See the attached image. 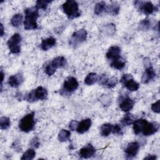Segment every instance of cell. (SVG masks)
I'll use <instances>...</instances> for the list:
<instances>
[{"mask_svg":"<svg viewBox=\"0 0 160 160\" xmlns=\"http://www.w3.org/2000/svg\"><path fill=\"white\" fill-rule=\"evenodd\" d=\"M25 17L24 20V27L26 30L35 29L38 28L37 19L39 17V10L34 6L27 8L24 10Z\"/></svg>","mask_w":160,"mask_h":160,"instance_id":"1","label":"cell"},{"mask_svg":"<svg viewBox=\"0 0 160 160\" xmlns=\"http://www.w3.org/2000/svg\"><path fill=\"white\" fill-rule=\"evenodd\" d=\"M64 12L66 14L68 18L70 19L76 18L81 16L79 11L78 4L76 1L73 0L66 1L62 6Z\"/></svg>","mask_w":160,"mask_h":160,"instance_id":"2","label":"cell"},{"mask_svg":"<svg viewBox=\"0 0 160 160\" xmlns=\"http://www.w3.org/2000/svg\"><path fill=\"white\" fill-rule=\"evenodd\" d=\"M35 126L34 112H31L25 115L19 122V128L21 131L29 132L32 131Z\"/></svg>","mask_w":160,"mask_h":160,"instance_id":"3","label":"cell"},{"mask_svg":"<svg viewBox=\"0 0 160 160\" xmlns=\"http://www.w3.org/2000/svg\"><path fill=\"white\" fill-rule=\"evenodd\" d=\"M22 38L18 33L14 34L8 41L7 44L10 52L12 54H18L21 51V42Z\"/></svg>","mask_w":160,"mask_h":160,"instance_id":"4","label":"cell"},{"mask_svg":"<svg viewBox=\"0 0 160 160\" xmlns=\"http://www.w3.org/2000/svg\"><path fill=\"white\" fill-rule=\"evenodd\" d=\"M79 84L77 79L74 77H69L64 81L61 94H65L66 95L69 94L76 90Z\"/></svg>","mask_w":160,"mask_h":160,"instance_id":"5","label":"cell"},{"mask_svg":"<svg viewBox=\"0 0 160 160\" xmlns=\"http://www.w3.org/2000/svg\"><path fill=\"white\" fill-rule=\"evenodd\" d=\"M87 31L84 29H81L74 32L71 36L69 41V44L73 46L76 47L79 44L85 41L87 38Z\"/></svg>","mask_w":160,"mask_h":160,"instance_id":"6","label":"cell"},{"mask_svg":"<svg viewBox=\"0 0 160 160\" xmlns=\"http://www.w3.org/2000/svg\"><path fill=\"white\" fill-rule=\"evenodd\" d=\"M121 82L127 89L131 91H137L139 88V84L134 80L131 74H124L121 79Z\"/></svg>","mask_w":160,"mask_h":160,"instance_id":"7","label":"cell"},{"mask_svg":"<svg viewBox=\"0 0 160 160\" xmlns=\"http://www.w3.org/2000/svg\"><path fill=\"white\" fill-rule=\"evenodd\" d=\"M134 5L137 9L145 15H149L155 11L154 4L150 1H135Z\"/></svg>","mask_w":160,"mask_h":160,"instance_id":"8","label":"cell"},{"mask_svg":"<svg viewBox=\"0 0 160 160\" xmlns=\"http://www.w3.org/2000/svg\"><path fill=\"white\" fill-rule=\"evenodd\" d=\"M159 128V124L155 122H147L144 125L142 130V133L144 136H151L155 132H156Z\"/></svg>","mask_w":160,"mask_h":160,"instance_id":"9","label":"cell"},{"mask_svg":"<svg viewBox=\"0 0 160 160\" xmlns=\"http://www.w3.org/2000/svg\"><path fill=\"white\" fill-rule=\"evenodd\" d=\"M139 144L137 142H132L127 146L125 149V153L128 158H132L136 156L139 151Z\"/></svg>","mask_w":160,"mask_h":160,"instance_id":"10","label":"cell"},{"mask_svg":"<svg viewBox=\"0 0 160 160\" xmlns=\"http://www.w3.org/2000/svg\"><path fill=\"white\" fill-rule=\"evenodd\" d=\"M96 152V149L91 144H88L82 148L79 152V156L82 158L87 159L92 157Z\"/></svg>","mask_w":160,"mask_h":160,"instance_id":"11","label":"cell"},{"mask_svg":"<svg viewBox=\"0 0 160 160\" xmlns=\"http://www.w3.org/2000/svg\"><path fill=\"white\" fill-rule=\"evenodd\" d=\"M121 52V49L120 47L118 46H113L108 49L106 54V56L108 59L112 61L120 57Z\"/></svg>","mask_w":160,"mask_h":160,"instance_id":"12","label":"cell"},{"mask_svg":"<svg viewBox=\"0 0 160 160\" xmlns=\"http://www.w3.org/2000/svg\"><path fill=\"white\" fill-rule=\"evenodd\" d=\"M134 104V102L132 99L129 97H126L119 103V108L122 111L128 112L133 108Z\"/></svg>","mask_w":160,"mask_h":160,"instance_id":"13","label":"cell"},{"mask_svg":"<svg viewBox=\"0 0 160 160\" xmlns=\"http://www.w3.org/2000/svg\"><path fill=\"white\" fill-rule=\"evenodd\" d=\"M156 76V72L151 66L146 68V70L142 77V82L148 83Z\"/></svg>","mask_w":160,"mask_h":160,"instance_id":"14","label":"cell"},{"mask_svg":"<svg viewBox=\"0 0 160 160\" xmlns=\"http://www.w3.org/2000/svg\"><path fill=\"white\" fill-rule=\"evenodd\" d=\"M91 126V119L88 118V119H83L79 123L76 131L79 134H83L87 131H88Z\"/></svg>","mask_w":160,"mask_h":160,"instance_id":"15","label":"cell"},{"mask_svg":"<svg viewBox=\"0 0 160 160\" xmlns=\"http://www.w3.org/2000/svg\"><path fill=\"white\" fill-rule=\"evenodd\" d=\"M147 122H148L147 120L144 119H139L134 121L132 122V125H133L132 128H133L134 134L138 135L139 133H141L142 132V130L144 125Z\"/></svg>","mask_w":160,"mask_h":160,"instance_id":"16","label":"cell"},{"mask_svg":"<svg viewBox=\"0 0 160 160\" xmlns=\"http://www.w3.org/2000/svg\"><path fill=\"white\" fill-rule=\"evenodd\" d=\"M23 81V77L21 74L12 75L8 79V84L12 88L18 87Z\"/></svg>","mask_w":160,"mask_h":160,"instance_id":"17","label":"cell"},{"mask_svg":"<svg viewBox=\"0 0 160 160\" xmlns=\"http://www.w3.org/2000/svg\"><path fill=\"white\" fill-rule=\"evenodd\" d=\"M34 98L37 100H44L47 98L48 92L42 86H38L36 89H33Z\"/></svg>","mask_w":160,"mask_h":160,"instance_id":"18","label":"cell"},{"mask_svg":"<svg viewBox=\"0 0 160 160\" xmlns=\"http://www.w3.org/2000/svg\"><path fill=\"white\" fill-rule=\"evenodd\" d=\"M56 39L52 37L48 38L45 39H43L40 44L41 48L43 51H48V49H51L56 44Z\"/></svg>","mask_w":160,"mask_h":160,"instance_id":"19","label":"cell"},{"mask_svg":"<svg viewBox=\"0 0 160 160\" xmlns=\"http://www.w3.org/2000/svg\"><path fill=\"white\" fill-rule=\"evenodd\" d=\"M49 64L54 69L56 70L58 68L65 66L66 64V60L63 56H58L54 58Z\"/></svg>","mask_w":160,"mask_h":160,"instance_id":"20","label":"cell"},{"mask_svg":"<svg viewBox=\"0 0 160 160\" xmlns=\"http://www.w3.org/2000/svg\"><path fill=\"white\" fill-rule=\"evenodd\" d=\"M125 64H126L125 59L121 57H119L114 60H112L111 62L110 66L114 69L121 70L125 66Z\"/></svg>","mask_w":160,"mask_h":160,"instance_id":"21","label":"cell"},{"mask_svg":"<svg viewBox=\"0 0 160 160\" xmlns=\"http://www.w3.org/2000/svg\"><path fill=\"white\" fill-rule=\"evenodd\" d=\"M98 80V76L95 72L89 73L84 79V83L87 85H92Z\"/></svg>","mask_w":160,"mask_h":160,"instance_id":"22","label":"cell"},{"mask_svg":"<svg viewBox=\"0 0 160 160\" xmlns=\"http://www.w3.org/2000/svg\"><path fill=\"white\" fill-rule=\"evenodd\" d=\"M106 4L104 1H101L98 2L94 6V13L96 15H99L103 12H106Z\"/></svg>","mask_w":160,"mask_h":160,"instance_id":"23","label":"cell"},{"mask_svg":"<svg viewBox=\"0 0 160 160\" xmlns=\"http://www.w3.org/2000/svg\"><path fill=\"white\" fill-rule=\"evenodd\" d=\"M23 16L21 14H14L11 19V24L14 27L19 26L22 21Z\"/></svg>","mask_w":160,"mask_h":160,"instance_id":"24","label":"cell"},{"mask_svg":"<svg viewBox=\"0 0 160 160\" xmlns=\"http://www.w3.org/2000/svg\"><path fill=\"white\" fill-rule=\"evenodd\" d=\"M119 6L118 4L114 3L110 5H107L106 12L111 14L112 15H116L119 13Z\"/></svg>","mask_w":160,"mask_h":160,"instance_id":"25","label":"cell"},{"mask_svg":"<svg viewBox=\"0 0 160 160\" xmlns=\"http://www.w3.org/2000/svg\"><path fill=\"white\" fill-rule=\"evenodd\" d=\"M112 125L109 123H106L101 126V134L102 136H108L112 132Z\"/></svg>","mask_w":160,"mask_h":160,"instance_id":"26","label":"cell"},{"mask_svg":"<svg viewBox=\"0 0 160 160\" xmlns=\"http://www.w3.org/2000/svg\"><path fill=\"white\" fill-rule=\"evenodd\" d=\"M71 132L66 129H61L58 134V140L60 142H65L70 138Z\"/></svg>","mask_w":160,"mask_h":160,"instance_id":"27","label":"cell"},{"mask_svg":"<svg viewBox=\"0 0 160 160\" xmlns=\"http://www.w3.org/2000/svg\"><path fill=\"white\" fill-rule=\"evenodd\" d=\"M36 156V152L32 149H28L21 157L22 160H31L32 159Z\"/></svg>","mask_w":160,"mask_h":160,"instance_id":"28","label":"cell"},{"mask_svg":"<svg viewBox=\"0 0 160 160\" xmlns=\"http://www.w3.org/2000/svg\"><path fill=\"white\" fill-rule=\"evenodd\" d=\"M11 124V121L9 118L8 117H1L0 119V128L1 129H8Z\"/></svg>","mask_w":160,"mask_h":160,"instance_id":"29","label":"cell"},{"mask_svg":"<svg viewBox=\"0 0 160 160\" xmlns=\"http://www.w3.org/2000/svg\"><path fill=\"white\" fill-rule=\"evenodd\" d=\"M151 21H150V19H143L142 21H141V22L139 23V29L142 31L148 30L151 28Z\"/></svg>","mask_w":160,"mask_h":160,"instance_id":"30","label":"cell"},{"mask_svg":"<svg viewBox=\"0 0 160 160\" xmlns=\"http://www.w3.org/2000/svg\"><path fill=\"white\" fill-rule=\"evenodd\" d=\"M134 121L133 117L130 114H126L121 119V123L124 126H129L132 124Z\"/></svg>","mask_w":160,"mask_h":160,"instance_id":"31","label":"cell"},{"mask_svg":"<svg viewBox=\"0 0 160 160\" xmlns=\"http://www.w3.org/2000/svg\"><path fill=\"white\" fill-rule=\"evenodd\" d=\"M52 1H47V0H38L36 1V7L39 9H42L45 10L48 6V4L51 2Z\"/></svg>","mask_w":160,"mask_h":160,"instance_id":"32","label":"cell"},{"mask_svg":"<svg viewBox=\"0 0 160 160\" xmlns=\"http://www.w3.org/2000/svg\"><path fill=\"white\" fill-rule=\"evenodd\" d=\"M117 83H118V79L115 77H112L110 79L108 78L105 86L108 88H112L114 86H116Z\"/></svg>","mask_w":160,"mask_h":160,"instance_id":"33","label":"cell"},{"mask_svg":"<svg viewBox=\"0 0 160 160\" xmlns=\"http://www.w3.org/2000/svg\"><path fill=\"white\" fill-rule=\"evenodd\" d=\"M151 109L154 112H156V113L160 112V101L159 100H158L156 102L152 104Z\"/></svg>","mask_w":160,"mask_h":160,"instance_id":"34","label":"cell"},{"mask_svg":"<svg viewBox=\"0 0 160 160\" xmlns=\"http://www.w3.org/2000/svg\"><path fill=\"white\" fill-rule=\"evenodd\" d=\"M112 132L113 134H122V129L119 124H114L112 127Z\"/></svg>","mask_w":160,"mask_h":160,"instance_id":"35","label":"cell"},{"mask_svg":"<svg viewBox=\"0 0 160 160\" xmlns=\"http://www.w3.org/2000/svg\"><path fill=\"white\" fill-rule=\"evenodd\" d=\"M56 71V69H54L50 64H48L45 68V72L48 76H52Z\"/></svg>","mask_w":160,"mask_h":160,"instance_id":"36","label":"cell"},{"mask_svg":"<svg viewBox=\"0 0 160 160\" xmlns=\"http://www.w3.org/2000/svg\"><path fill=\"white\" fill-rule=\"evenodd\" d=\"M108 79V76H107L106 74H102V75L99 77V79L98 81H99V84H101V86H105Z\"/></svg>","mask_w":160,"mask_h":160,"instance_id":"37","label":"cell"},{"mask_svg":"<svg viewBox=\"0 0 160 160\" xmlns=\"http://www.w3.org/2000/svg\"><path fill=\"white\" fill-rule=\"evenodd\" d=\"M78 124H79V122L77 121H75V120H72L70 122L69 124V128L72 131H75L78 128Z\"/></svg>","mask_w":160,"mask_h":160,"instance_id":"38","label":"cell"},{"mask_svg":"<svg viewBox=\"0 0 160 160\" xmlns=\"http://www.w3.org/2000/svg\"><path fill=\"white\" fill-rule=\"evenodd\" d=\"M31 144L32 146H33L36 148H38L39 147V144H40L38 138L37 137H34L33 139H32L31 142Z\"/></svg>","mask_w":160,"mask_h":160,"instance_id":"39","label":"cell"},{"mask_svg":"<svg viewBox=\"0 0 160 160\" xmlns=\"http://www.w3.org/2000/svg\"><path fill=\"white\" fill-rule=\"evenodd\" d=\"M156 159V156L155 155H149L144 158V159H150V160H154Z\"/></svg>","mask_w":160,"mask_h":160,"instance_id":"40","label":"cell"},{"mask_svg":"<svg viewBox=\"0 0 160 160\" xmlns=\"http://www.w3.org/2000/svg\"><path fill=\"white\" fill-rule=\"evenodd\" d=\"M4 32V27L2 24H1V36H3Z\"/></svg>","mask_w":160,"mask_h":160,"instance_id":"41","label":"cell"},{"mask_svg":"<svg viewBox=\"0 0 160 160\" xmlns=\"http://www.w3.org/2000/svg\"><path fill=\"white\" fill-rule=\"evenodd\" d=\"M1 85L2 86V81L4 79V73L2 72V71H1Z\"/></svg>","mask_w":160,"mask_h":160,"instance_id":"42","label":"cell"}]
</instances>
